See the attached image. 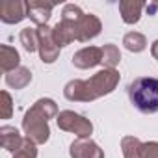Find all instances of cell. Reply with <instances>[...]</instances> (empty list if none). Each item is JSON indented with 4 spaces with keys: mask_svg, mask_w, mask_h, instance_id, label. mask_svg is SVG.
<instances>
[{
    "mask_svg": "<svg viewBox=\"0 0 158 158\" xmlns=\"http://www.w3.org/2000/svg\"><path fill=\"white\" fill-rule=\"evenodd\" d=\"M128 99L141 114L158 112V78L139 76L128 84Z\"/></svg>",
    "mask_w": 158,
    "mask_h": 158,
    "instance_id": "1",
    "label": "cell"
}]
</instances>
